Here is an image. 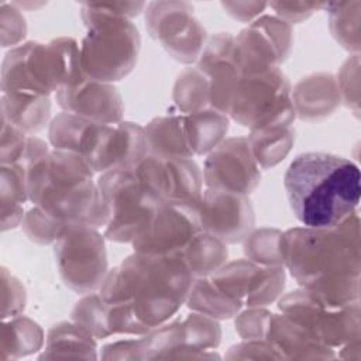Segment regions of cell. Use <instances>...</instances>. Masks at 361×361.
Masks as SVG:
<instances>
[{
  "mask_svg": "<svg viewBox=\"0 0 361 361\" xmlns=\"http://www.w3.org/2000/svg\"><path fill=\"white\" fill-rule=\"evenodd\" d=\"M282 262L306 290L336 306L358 302L360 233L353 213L331 228H295L281 237Z\"/></svg>",
  "mask_w": 361,
  "mask_h": 361,
  "instance_id": "1",
  "label": "cell"
},
{
  "mask_svg": "<svg viewBox=\"0 0 361 361\" xmlns=\"http://www.w3.org/2000/svg\"><path fill=\"white\" fill-rule=\"evenodd\" d=\"M360 180L353 161L327 152H305L288 166L283 186L292 213L305 227L331 228L355 213Z\"/></svg>",
  "mask_w": 361,
  "mask_h": 361,
  "instance_id": "2",
  "label": "cell"
},
{
  "mask_svg": "<svg viewBox=\"0 0 361 361\" xmlns=\"http://www.w3.org/2000/svg\"><path fill=\"white\" fill-rule=\"evenodd\" d=\"M193 275L179 255L137 252L110 271L100 295L128 300L148 329L168 320L188 299Z\"/></svg>",
  "mask_w": 361,
  "mask_h": 361,
  "instance_id": "3",
  "label": "cell"
},
{
  "mask_svg": "<svg viewBox=\"0 0 361 361\" xmlns=\"http://www.w3.org/2000/svg\"><path fill=\"white\" fill-rule=\"evenodd\" d=\"M92 173L80 155L56 149L30 165L27 192L37 207L55 220L100 228L106 224V213Z\"/></svg>",
  "mask_w": 361,
  "mask_h": 361,
  "instance_id": "4",
  "label": "cell"
},
{
  "mask_svg": "<svg viewBox=\"0 0 361 361\" xmlns=\"http://www.w3.org/2000/svg\"><path fill=\"white\" fill-rule=\"evenodd\" d=\"M87 34L79 45L83 73L97 82H113L126 76L137 61L140 34L134 24L104 13L97 3L82 4Z\"/></svg>",
  "mask_w": 361,
  "mask_h": 361,
  "instance_id": "5",
  "label": "cell"
},
{
  "mask_svg": "<svg viewBox=\"0 0 361 361\" xmlns=\"http://www.w3.org/2000/svg\"><path fill=\"white\" fill-rule=\"evenodd\" d=\"M97 188L106 212L104 235L120 243H133L164 203L144 185L135 166L103 173Z\"/></svg>",
  "mask_w": 361,
  "mask_h": 361,
  "instance_id": "6",
  "label": "cell"
},
{
  "mask_svg": "<svg viewBox=\"0 0 361 361\" xmlns=\"http://www.w3.org/2000/svg\"><path fill=\"white\" fill-rule=\"evenodd\" d=\"M227 114L251 131L289 126L296 114L289 82L278 68L240 75Z\"/></svg>",
  "mask_w": 361,
  "mask_h": 361,
  "instance_id": "7",
  "label": "cell"
},
{
  "mask_svg": "<svg viewBox=\"0 0 361 361\" xmlns=\"http://www.w3.org/2000/svg\"><path fill=\"white\" fill-rule=\"evenodd\" d=\"M56 258L61 276L75 290H92L106 278L103 238L92 226L71 224L58 240Z\"/></svg>",
  "mask_w": 361,
  "mask_h": 361,
  "instance_id": "8",
  "label": "cell"
},
{
  "mask_svg": "<svg viewBox=\"0 0 361 361\" xmlns=\"http://www.w3.org/2000/svg\"><path fill=\"white\" fill-rule=\"evenodd\" d=\"M189 3L158 1L147 4L145 21L151 37L178 61L192 62L204 48L206 32L193 17Z\"/></svg>",
  "mask_w": 361,
  "mask_h": 361,
  "instance_id": "9",
  "label": "cell"
},
{
  "mask_svg": "<svg viewBox=\"0 0 361 361\" xmlns=\"http://www.w3.org/2000/svg\"><path fill=\"white\" fill-rule=\"evenodd\" d=\"M290 48V27L286 21L262 16L234 38L231 62L238 75H251L276 68Z\"/></svg>",
  "mask_w": 361,
  "mask_h": 361,
  "instance_id": "10",
  "label": "cell"
},
{
  "mask_svg": "<svg viewBox=\"0 0 361 361\" xmlns=\"http://www.w3.org/2000/svg\"><path fill=\"white\" fill-rule=\"evenodd\" d=\"M135 172L164 202L197 204L202 197L203 175L190 158L148 154Z\"/></svg>",
  "mask_w": 361,
  "mask_h": 361,
  "instance_id": "11",
  "label": "cell"
},
{
  "mask_svg": "<svg viewBox=\"0 0 361 361\" xmlns=\"http://www.w3.org/2000/svg\"><path fill=\"white\" fill-rule=\"evenodd\" d=\"M200 230L197 204L164 202L133 245L137 252L178 255Z\"/></svg>",
  "mask_w": 361,
  "mask_h": 361,
  "instance_id": "12",
  "label": "cell"
},
{
  "mask_svg": "<svg viewBox=\"0 0 361 361\" xmlns=\"http://www.w3.org/2000/svg\"><path fill=\"white\" fill-rule=\"evenodd\" d=\"M199 223L203 231L223 243H240L250 235L254 212L247 195L207 188L197 203Z\"/></svg>",
  "mask_w": 361,
  "mask_h": 361,
  "instance_id": "13",
  "label": "cell"
},
{
  "mask_svg": "<svg viewBox=\"0 0 361 361\" xmlns=\"http://www.w3.org/2000/svg\"><path fill=\"white\" fill-rule=\"evenodd\" d=\"M203 179L207 188L248 195L259 182L258 164L248 138L238 137L220 142L206 159Z\"/></svg>",
  "mask_w": 361,
  "mask_h": 361,
  "instance_id": "14",
  "label": "cell"
},
{
  "mask_svg": "<svg viewBox=\"0 0 361 361\" xmlns=\"http://www.w3.org/2000/svg\"><path fill=\"white\" fill-rule=\"evenodd\" d=\"M283 269L257 267L247 261L231 262L213 274V282L241 306H264L283 288Z\"/></svg>",
  "mask_w": 361,
  "mask_h": 361,
  "instance_id": "15",
  "label": "cell"
},
{
  "mask_svg": "<svg viewBox=\"0 0 361 361\" xmlns=\"http://www.w3.org/2000/svg\"><path fill=\"white\" fill-rule=\"evenodd\" d=\"M56 100L68 113L94 123H118L123 111L121 97L116 87L86 75L72 85L59 87Z\"/></svg>",
  "mask_w": 361,
  "mask_h": 361,
  "instance_id": "16",
  "label": "cell"
},
{
  "mask_svg": "<svg viewBox=\"0 0 361 361\" xmlns=\"http://www.w3.org/2000/svg\"><path fill=\"white\" fill-rule=\"evenodd\" d=\"M295 113L302 118L317 120L330 114L340 103L336 79L327 73H317L300 80L292 94Z\"/></svg>",
  "mask_w": 361,
  "mask_h": 361,
  "instance_id": "17",
  "label": "cell"
},
{
  "mask_svg": "<svg viewBox=\"0 0 361 361\" xmlns=\"http://www.w3.org/2000/svg\"><path fill=\"white\" fill-rule=\"evenodd\" d=\"M183 127L192 154H206L220 144L228 128V120L224 113L202 109L183 116Z\"/></svg>",
  "mask_w": 361,
  "mask_h": 361,
  "instance_id": "18",
  "label": "cell"
},
{
  "mask_svg": "<svg viewBox=\"0 0 361 361\" xmlns=\"http://www.w3.org/2000/svg\"><path fill=\"white\" fill-rule=\"evenodd\" d=\"M148 154L192 158L188 145L183 116H164L151 121L145 128Z\"/></svg>",
  "mask_w": 361,
  "mask_h": 361,
  "instance_id": "19",
  "label": "cell"
},
{
  "mask_svg": "<svg viewBox=\"0 0 361 361\" xmlns=\"http://www.w3.org/2000/svg\"><path fill=\"white\" fill-rule=\"evenodd\" d=\"M221 240L200 230L178 254L193 276L213 275L227 259V248Z\"/></svg>",
  "mask_w": 361,
  "mask_h": 361,
  "instance_id": "20",
  "label": "cell"
},
{
  "mask_svg": "<svg viewBox=\"0 0 361 361\" xmlns=\"http://www.w3.org/2000/svg\"><path fill=\"white\" fill-rule=\"evenodd\" d=\"M48 96H35L27 93H6L3 102V116L20 128L23 133H35L41 130L49 116Z\"/></svg>",
  "mask_w": 361,
  "mask_h": 361,
  "instance_id": "21",
  "label": "cell"
},
{
  "mask_svg": "<svg viewBox=\"0 0 361 361\" xmlns=\"http://www.w3.org/2000/svg\"><path fill=\"white\" fill-rule=\"evenodd\" d=\"M293 134L289 126L268 127L251 131L248 138L251 152L262 168L278 164L289 152Z\"/></svg>",
  "mask_w": 361,
  "mask_h": 361,
  "instance_id": "22",
  "label": "cell"
},
{
  "mask_svg": "<svg viewBox=\"0 0 361 361\" xmlns=\"http://www.w3.org/2000/svg\"><path fill=\"white\" fill-rule=\"evenodd\" d=\"M188 299L192 309L199 310L209 317L227 319L241 307L235 299L224 293L213 279H207L206 276H202V279L197 281L193 279Z\"/></svg>",
  "mask_w": 361,
  "mask_h": 361,
  "instance_id": "23",
  "label": "cell"
},
{
  "mask_svg": "<svg viewBox=\"0 0 361 361\" xmlns=\"http://www.w3.org/2000/svg\"><path fill=\"white\" fill-rule=\"evenodd\" d=\"M331 34L348 51L360 49V8L361 1L326 3Z\"/></svg>",
  "mask_w": 361,
  "mask_h": 361,
  "instance_id": "24",
  "label": "cell"
},
{
  "mask_svg": "<svg viewBox=\"0 0 361 361\" xmlns=\"http://www.w3.org/2000/svg\"><path fill=\"white\" fill-rule=\"evenodd\" d=\"M199 69H190L179 76L175 87V100L185 113L202 110L209 103V80Z\"/></svg>",
  "mask_w": 361,
  "mask_h": 361,
  "instance_id": "25",
  "label": "cell"
},
{
  "mask_svg": "<svg viewBox=\"0 0 361 361\" xmlns=\"http://www.w3.org/2000/svg\"><path fill=\"white\" fill-rule=\"evenodd\" d=\"M268 6L286 23H299L306 20L313 11L326 7L323 3H268Z\"/></svg>",
  "mask_w": 361,
  "mask_h": 361,
  "instance_id": "26",
  "label": "cell"
},
{
  "mask_svg": "<svg viewBox=\"0 0 361 361\" xmlns=\"http://www.w3.org/2000/svg\"><path fill=\"white\" fill-rule=\"evenodd\" d=\"M223 8L235 20L240 21H250L254 17L259 16L264 8L268 6V3H251V1H227V3H221Z\"/></svg>",
  "mask_w": 361,
  "mask_h": 361,
  "instance_id": "27",
  "label": "cell"
}]
</instances>
